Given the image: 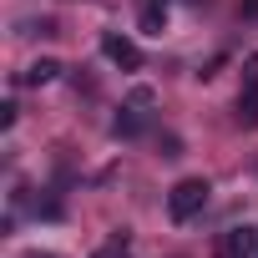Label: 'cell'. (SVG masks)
Segmentation results:
<instances>
[{
	"label": "cell",
	"mask_w": 258,
	"mask_h": 258,
	"mask_svg": "<svg viewBox=\"0 0 258 258\" xmlns=\"http://www.w3.org/2000/svg\"><path fill=\"white\" fill-rule=\"evenodd\" d=\"M243 16H258V0H243Z\"/></svg>",
	"instance_id": "10"
},
{
	"label": "cell",
	"mask_w": 258,
	"mask_h": 258,
	"mask_svg": "<svg viewBox=\"0 0 258 258\" xmlns=\"http://www.w3.org/2000/svg\"><path fill=\"white\" fill-rule=\"evenodd\" d=\"M208 177H182L172 192H167V213H172V223H192L203 208H208Z\"/></svg>",
	"instance_id": "1"
},
{
	"label": "cell",
	"mask_w": 258,
	"mask_h": 258,
	"mask_svg": "<svg viewBox=\"0 0 258 258\" xmlns=\"http://www.w3.org/2000/svg\"><path fill=\"white\" fill-rule=\"evenodd\" d=\"M26 258H51V253H26Z\"/></svg>",
	"instance_id": "11"
},
{
	"label": "cell",
	"mask_w": 258,
	"mask_h": 258,
	"mask_svg": "<svg viewBox=\"0 0 258 258\" xmlns=\"http://www.w3.org/2000/svg\"><path fill=\"white\" fill-rule=\"evenodd\" d=\"M238 121L258 126V56L243 61V91H238Z\"/></svg>",
	"instance_id": "3"
},
{
	"label": "cell",
	"mask_w": 258,
	"mask_h": 258,
	"mask_svg": "<svg viewBox=\"0 0 258 258\" xmlns=\"http://www.w3.org/2000/svg\"><path fill=\"white\" fill-rule=\"evenodd\" d=\"M162 26H167V0H147V6H142V31L162 36Z\"/></svg>",
	"instance_id": "7"
},
{
	"label": "cell",
	"mask_w": 258,
	"mask_h": 258,
	"mask_svg": "<svg viewBox=\"0 0 258 258\" xmlns=\"http://www.w3.org/2000/svg\"><path fill=\"white\" fill-rule=\"evenodd\" d=\"M16 111H21L16 101H6V106H0V126H6V132H11V126H16Z\"/></svg>",
	"instance_id": "9"
},
{
	"label": "cell",
	"mask_w": 258,
	"mask_h": 258,
	"mask_svg": "<svg viewBox=\"0 0 258 258\" xmlns=\"http://www.w3.org/2000/svg\"><path fill=\"white\" fill-rule=\"evenodd\" d=\"M142 132H147V116H142V111L121 106V111L111 116V137H116V142H132V137H142Z\"/></svg>",
	"instance_id": "5"
},
{
	"label": "cell",
	"mask_w": 258,
	"mask_h": 258,
	"mask_svg": "<svg viewBox=\"0 0 258 258\" xmlns=\"http://www.w3.org/2000/svg\"><path fill=\"white\" fill-rule=\"evenodd\" d=\"M126 253H132V238H126V233H111V238H106L91 258H126Z\"/></svg>",
	"instance_id": "8"
},
{
	"label": "cell",
	"mask_w": 258,
	"mask_h": 258,
	"mask_svg": "<svg viewBox=\"0 0 258 258\" xmlns=\"http://www.w3.org/2000/svg\"><path fill=\"white\" fill-rule=\"evenodd\" d=\"M56 76H61V61H56V56H41V61H31L16 81H21V86H51Z\"/></svg>",
	"instance_id": "6"
},
{
	"label": "cell",
	"mask_w": 258,
	"mask_h": 258,
	"mask_svg": "<svg viewBox=\"0 0 258 258\" xmlns=\"http://www.w3.org/2000/svg\"><path fill=\"white\" fill-rule=\"evenodd\" d=\"M101 56H106L111 66H121V71H142V51H137V41H126V36H116V31L101 36Z\"/></svg>",
	"instance_id": "4"
},
{
	"label": "cell",
	"mask_w": 258,
	"mask_h": 258,
	"mask_svg": "<svg viewBox=\"0 0 258 258\" xmlns=\"http://www.w3.org/2000/svg\"><path fill=\"white\" fill-rule=\"evenodd\" d=\"M213 258H258V228H228V233H218Z\"/></svg>",
	"instance_id": "2"
}]
</instances>
